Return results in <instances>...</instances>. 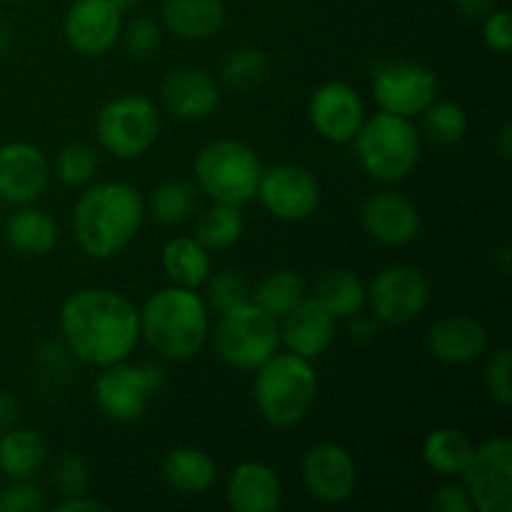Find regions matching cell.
<instances>
[{
    "mask_svg": "<svg viewBox=\"0 0 512 512\" xmlns=\"http://www.w3.org/2000/svg\"><path fill=\"white\" fill-rule=\"evenodd\" d=\"M313 298L333 315L335 320H348L363 313L365 308V283L358 273L348 268L325 270L315 283Z\"/></svg>",
    "mask_w": 512,
    "mask_h": 512,
    "instance_id": "29",
    "label": "cell"
},
{
    "mask_svg": "<svg viewBox=\"0 0 512 512\" xmlns=\"http://www.w3.org/2000/svg\"><path fill=\"white\" fill-rule=\"evenodd\" d=\"M50 483L60 498L88 493L90 488V465L78 453H60L50 465Z\"/></svg>",
    "mask_w": 512,
    "mask_h": 512,
    "instance_id": "38",
    "label": "cell"
},
{
    "mask_svg": "<svg viewBox=\"0 0 512 512\" xmlns=\"http://www.w3.org/2000/svg\"><path fill=\"white\" fill-rule=\"evenodd\" d=\"M473 450L475 443L465 430L443 425V428H435L425 435L420 455L433 473L443 475V478H460Z\"/></svg>",
    "mask_w": 512,
    "mask_h": 512,
    "instance_id": "28",
    "label": "cell"
},
{
    "mask_svg": "<svg viewBox=\"0 0 512 512\" xmlns=\"http://www.w3.org/2000/svg\"><path fill=\"white\" fill-rule=\"evenodd\" d=\"M138 315L140 338L158 358L185 363L208 345L210 308L198 290L165 285L145 300Z\"/></svg>",
    "mask_w": 512,
    "mask_h": 512,
    "instance_id": "3",
    "label": "cell"
},
{
    "mask_svg": "<svg viewBox=\"0 0 512 512\" xmlns=\"http://www.w3.org/2000/svg\"><path fill=\"white\" fill-rule=\"evenodd\" d=\"M163 120L158 105L138 93L110 98L95 115L98 145L118 160L143 158L158 143Z\"/></svg>",
    "mask_w": 512,
    "mask_h": 512,
    "instance_id": "7",
    "label": "cell"
},
{
    "mask_svg": "<svg viewBox=\"0 0 512 512\" xmlns=\"http://www.w3.org/2000/svg\"><path fill=\"white\" fill-rule=\"evenodd\" d=\"M510 373H512L510 348H505V345L503 348H495L493 353L488 355V363H485V370H483V380L490 398H493L498 405H503V408H510L512 405Z\"/></svg>",
    "mask_w": 512,
    "mask_h": 512,
    "instance_id": "39",
    "label": "cell"
},
{
    "mask_svg": "<svg viewBox=\"0 0 512 512\" xmlns=\"http://www.w3.org/2000/svg\"><path fill=\"white\" fill-rule=\"evenodd\" d=\"M213 345L228 368L253 373L280 350V323L255 303L218 315Z\"/></svg>",
    "mask_w": 512,
    "mask_h": 512,
    "instance_id": "8",
    "label": "cell"
},
{
    "mask_svg": "<svg viewBox=\"0 0 512 512\" xmlns=\"http://www.w3.org/2000/svg\"><path fill=\"white\" fill-rule=\"evenodd\" d=\"M123 13L113 0H73L63 18L65 43L83 58H103L118 45Z\"/></svg>",
    "mask_w": 512,
    "mask_h": 512,
    "instance_id": "16",
    "label": "cell"
},
{
    "mask_svg": "<svg viewBox=\"0 0 512 512\" xmlns=\"http://www.w3.org/2000/svg\"><path fill=\"white\" fill-rule=\"evenodd\" d=\"M495 150H498V155L503 160H510L512 155V125L505 120L503 125H500V130L495 133Z\"/></svg>",
    "mask_w": 512,
    "mask_h": 512,
    "instance_id": "46",
    "label": "cell"
},
{
    "mask_svg": "<svg viewBox=\"0 0 512 512\" xmlns=\"http://www.w3.org/2000/svg\"><path fill=\"white\" fill-rule=\"evenodd\" d=\"M480 35H483L485 48L493 50V53H510L512 48V15L508 8H493L483 18V28H480Z\"/></svg>",
    "mask_w": 512,
    "mask_h": 512,
    "instance_id": "41",
    "label": "cell"
},
{
    "mask_svg": "<svg viewBox=\"0 0 512 512\" xmlns=\"http://www.w3.org/2000/svg\"><path fill=\"white\" fill-rule=\"evenodd\" d=\"M48 505V493L33 478L10 480L8 488L0 490V512H43Z\"/></svg>",
    "mask_w": 512,
    "mask_h": 512,
    "instance_id": "40",
    "label": "cell"
},
{
    "mask_svg": "<svg viewBox=\"0 0 512 512\" xmlns=\"http://www.w3.org/2000/svg\"><path fill=\"white\" fill-rule=\"evenodd\" d=\"M465 490L478 512H512V443L493 435L475 445L468 465L460 473Z\"/></svg>",
    "mask_w": 512,
    "mask_h": 512,
    "instance_id": "12",
    "label": "cell"
},
{
    "mask_svg": "<svg viewBox=\"0 0 512 512\" xmlns=\"http://www.w3.org/2000/svg\"><path fill=\"white\" fill-rule=\"evenodd\" d=\"M145 215V198L135 185L90 183L73 208V238L88 258L110 260L133 243Z\"/></svg>",
    "mask_w": 512,
    "mask_h": 512,
    "instance_id": "2",
    "label": "cell"
},
{
    "mask_svg": "<svg viewBox=\"0 0 512 512\" xmlns=\"http://www.w3.org/2000/svg\"><path fill=\"white\" fill-rule=\"evenodd\" d=\"M15 415H18V400L5 393V390H0V428L13 423Z\"/></svg>",
    "mask_w": 512,
    "mask_h": 512,
    "instance_id": "47",
    "label": "cell"
},
{
    "mask_svg": "<svg viewBox=\"0 0 512 512\" xmlns=\"http://www.w3.org/2000/svg\"><path fill=\"white\" fill-rule=\"evenodd\" d=\"M63 345L75 360L93 368L130 358L140 343L138 305L110 288H80L58 310Z\"/></svg>",
    "mask_w": 512,
    "mask_h": 512,
    "instance_id": "1",
    "label": "cell"
},
{
    "mask_svg": "<svg viewBox=\"0 0 512 512\" xmlns=\"http://www.w3.org/2000/svg\"><path fill=\"white\" fill-rule=\"evenodd\" d=\"M55 512H108V503L93 498L88 493L70 495V498H60L58 503L53 505Z\"/></svg>",
    "mask_w": 512,
    "mask_h": 512,
    "instance_id": "43",
    "label": "cell"
},
{
    "mask_svg": "<svg viewBox=\"0 0 512 512\" xmlns=\"http://www.w3.org/2000/svg\"><path fill=\"white\" fill-rule=\"evenodd\" d=\"M378 320L373 318V315H353V318H348V333H350V340H355V343L365 345L370 343V340L378 335Z\"/></svg>",
    "mask_w": 512,
    "mask_h": 512,
    "instance_id": "44",
    "label": "cell"
},
{
    "mask_svg": "<svg viewBox=\"0 0 512 512\" xmlns=\"http://www.w3.org/2000/svg\"><path fill=\"white\" fill-rule=\"evenodd\" d=\"M353 145L363 173L383 185H395L413 175L423 155V135L413 120L383 110L363 120Z\"/></svg>",
    "mask_w": 512,
    "mask_h": 512,
    "instance_id": "5",
    "label": "cell"
},
{
    "mask_svg": "<svg viewBox=\"0 0 512 512\" xmlns=\"http://www.w3.org/2000/svg\"><path fill=\"white\" fill-rule=\"evenodd\" d=\"M165 385V370L158 363H120L100 368L93 383V398L100 413L113 423H135L145 415L150 400Z\"/></svg>",
    "mask_w": 512,
    "mask_h": 512,
    "instance_id": "9",
    "label": "cell"
},
{
    "mask_svg": "<svg viewBox=\"0 0 512 512\" xmlns=\"http://www.w3.org/2000/svg\"><path fill=\"white\" fill-rule=\"evenodd\" d=\"M268 55L253 45H243L225 55L223 65H220V78L228 88L235 90H250L258 88L268 75Z\"/></svg>",
    "mask_w": 512,
    "mask_h": 512,
    "instance_id": "34",
    "label": "cell"
},
{
    "mask_svg": "<svg viewBox=\"0 0 512 512\" xmlns=\"http://www.w3.org/2000/svg\"><path fill=\"white\" fill-rule=\"evenodd\" d=\"M253 373L255 408L270 428L288 430L308 418L318 398V373L313 360L278 350Z\"/></svg>",
    "mask_w": 512,
    "mask_h": 512,
    "instance_id": "4",
    "label": "cell"
},
{
    "mask_svg": "<svg viewBox=\"0 0 512 512\" xmlns=\"http://www.w3.org/2000/svg\"><path fill=\"white\" fill-rule=\"evenodd\" d=\"M433 510L438 512H473V500L463 483H443L430 500Z\"/></svg>",
    "mask_w": 512,
    "mask_h": 512,
    "instance_id": "42",
    "label": "cell"
},
{
    "mask_svg": "<svg viewBox=\"0 0 512 512\" xmlns=\"http://www.w3.org/2000/svg\"><path fill=\"white\" fill-rule=\"evenodd\" d=\"M50 160L35 143L10 140L0 145V200L8 205L35 203L48 190Z\"/></svg>",
    "mask_w": 512,
    "mask_h": 512,
    "instance_id": "17",
    "label": "cell"
},
{
    "mask_svg": "<svg viewBox=\"0 0 512 512\" xmlns=\"http://www.w3.org/2000/svg\"><path fill=\"white\" fill-rule=\"evenodd\" d=\"M3 3H15V5H23V3H30V0H3Z\"/></svg>",
    "mask_w": 512,
    "mask_h": 512,
    "instance_id": "51",
    "label": "cell"
},
{
    "mask_svg": "<svg viewBox=\"0 0 512 512\" xmlns=\"http://www.w3.org/2000/svg\"><path fill=\"white\" fill-rule=\"evenodd\" d=\"M120 40H123V48L130 58L150 60L158 55L160 45H163V23L150 18V15H140V18L130 20L128 25L123 23Z\"/></svg>",
    "mask_w": 512,
    "mask_h": 512,
    "instance_id": "37",
    "label": "cell"
},
{
    "mask_svg": "<svg viewBox=\"0 0 512 512\" xmlns=\"http://www.w3.org/2000/svg\"><path fill=\"white\" fill-rule=\"evenodd\" d=\"M100 168L98 150L90 143L75 140L60 148L58 158H55V175L68 188H85L95 180Z\"/></svg>",
    "mask_w": 512,
    "mask_h": 512,
    "instance_id": "35",
    "label": "cell"
},
{
    "mask_svg": "<svg viewBox=\"0 0 512 512\" xmlns=\"http://www.w3.org/2000/svg\"><path fill=\"white\" fill-rule=\"evenodd\" d=\"M255 198L273 218L283 223H303L320 208V183L308 168L295 163H278L260 173Z\"/></svg>",
    "mask_w": 512,
    "mask_h": 512,
    "instance_id": "13",
    "label": "cell"
},
{
    "mask_svg": "<svg viewBox=\"0 0 512 512\" xmlns=\"http://www.w3.org/2000/svg\"><path fill=\"white\" fill-rule=\"evenodd\" d=\"M430 303V280L420 268L393 263L380 268L365 285V308L383 325H408Z\"/></svg>",
    "mask_w": 512,
    "mask_h": 512,
    "instance_id": "10",
    "label": "cell"
},
{
    "mask_svg": "<svg viewBox=\"0 0 512 512\" xmlns=\"http://www.w3.org/2000/svg\"><path fill=\"white\" fill-rule=\"evenodd\" d=\"M10 40H13V35H10V30H8V28H0V55L8 53Z\"/></svg>",
    "mask_w": 512,
    "mask_h": 512,
    "instance_id": "50",
    "label": "cell"
},
{
    "mask_svg": "<svg viewBox=\"0 0 512 512\" xmlns=\"http://www.w3.org/2000/svg\"><path fill=\"white\" fill-rule=\"evenodd\" d=\"M208 293H205V303L210 310H215L218 315L230 313L235 308H243L250 303V283L245 280L243 273L238 270H218V273H210V278L203 285Z\"/></svg>",
    "mask_w": 512,
    "mask_h": 512,
    "instance_id": "36",
    "label": "cell"
},
{
    "mask_svg": "<svg viewBox=\"0 0 512 512\" xmlns=\"http://www.w3.org/2000/svg\"><path fill=\"white\" fill-rule=\"evenodd\" d=\"M370 90L378 110L413 120L438 98V75L415 60H385L370 75Z\"/></svg>",
    "mask_w": 512,
    "mask_h": 512,
    "instance_id": "11",
    "label": "cell"
},
{
    "mask_svg": "<svg viewBox=\"0 0 512 512\" xmlns=\"http://www.w3.org/2000/svg\"><path fill=\"white\" fill-rule=\"evenodd\" d=\"M488 328L473 315H448L430 325L428 353L445 365H470L488 350Z\"/></svg>",
    "mask_w": 512,
    "mask_h": 512,
    "instance_id": "22",
    "label": "cell"
},
{
    "mask_svg": "<svg viewBox=\"0 0 512 512\" xmlns=\"http://www.w3.org/2000/svg\"><path fill=\"white\" fill-rule=\"evenodd\" d=\"M163 108L178 120H205L218 110V80L198 65H178L160 83Z\"/></svg>",
    "mask_w": 512,
    "mask_h": 512,
    "instance_id": "19",
    "label": "cell"
},
{
    "mask_svg": "<svg viewBox=\"0 0 512 512\" xmlns=\"http://www.w3.org/2000/svg\"><path fill=\"white\" fill-rule=\"evenodd\" d=\"M165 278L180 288H203L205 280L213 273V258L210 250L200 243L195 235H178L163 245L160 253Z\"/></svg>",
    "mask_w": 512,
    "mask_h": 512,
    "instance_id": "26",
    "label": "cell"
},
{
    "mask_svg": "<svg viewBox=\"0 0 512 512\" xmlns=\"http://www.w3.org/2000/svg\"><path fill=\"white\" fill-rule=\"evenodd\" d=\"M113 5L115 8L120 10V13H130V10H135L140 5V0H113Z\"/></svg>",
    "mask_w": 512,
    "mask_h": 512,
    "instance_id": "49",
    "label": "cell"
},
{
    "mask_svg": "<svg viewBox=\"0 0 512 512\" xmlns=\"http://www.w3.org/2000/svg\"><path fill=\"white\" fill-rule=\"evenodd\" d=\"M48 463V443L33 428H10L0 435V473L8 480L35 478Z\"/></svg>",
    "mask_w": 512,
    "mask_h": 512,
    "instance_id": "27",
    "label": "cell"
},
{
    "mask_svg": "<svg viewBox=\"0 0 512 512\" xmlns=\"http://www.w3.org/2000/svg\"><path fill=\"white\" fill-rule=\"evenodd\" d=\"M3 233L10 248L28 258H43L53 253L60 238V228L53 215L33 203L15 205L13 213L3 218Z\"/></svg>",
    "mask_w": 512,
    "mask_h": 512,
    "instance_id": "24",
    "label": "cell"
},
{
    "mask_svg": "<svg viewBox=\"0 0 512 512\" xmlns=\"http://www.w3.org/2000/svg\"><path fill=\"white\" fill-rule=\"evenodd\" d=\"M308 298V285L305 278L293 268H278L258 280V285L250 293V303L258 305L275 320L285 318L293 308H298Z\"/></svg>",
    "mask_w": 512,
    "mask_h": 512,
    "instance_id": "30",
    "label": "cell"
},
{
    "mask_svg": "<svg viewBox=\"0 0 512 512\" xmlns=\"http://www.w3.org/2000/svg\"><path fill=\"white\" fill-rule=\"evenodd\" d=\"M3 218H5V215H3V200H0V228H3Z\"/></svg>",
    "mask_w": 512,
    "mask_h": 512,
    "instance_id": "52",
    "label": "cell"
},
{
    "mask_svg": "<svg viewBox=\"0 0 512 512\" xmlns=\"http://www.w3.org/2000/svg\"><path fill=\"white\" fill-rule=\"evenodd\" d=\"M308 118L320 138L335 145H345L353 143L368 113H365L363 98L353 85L345 80H328L310 95Z\"/></svg>",
    "mask_w": 512,
    "mask_h": 512,
    "instance_id": "15",
    "label": "cell"
},
{
    "mask_svg": "<svg viewBox=\"0 0 512 512\" xmlns=\"http://www.w3.org/2000/svg\"><path fill=\"white\" fill-rule=\"evenodd\" d=\"M300 478L313 500L323 505H343L358 488V465L345 445L320 440L303 453Z\"/></svg>",
    "mask_w": 512,
    "mask_h": 512,
    "instance_id": "14",
    "label": "cell"
},
{
    "mask_svg": "<svg viewBox=\"0 0 512 512\" xmlns=\"http://www.w3.org/2000/svg\"><path fill=\"white\" fill-rule=\"evenodd\" d=\"M225 500L235 512H278L283 505V480L263 460H240L228 475Z\"/></svg>",
    "mask_w": 512,
    "mask_h": 512,
    "instance_id": "20",
    "label": "cell"
},
{
    "mask_svg": "<svg viewBox=\"0 0 512 512\" xmlns=\"http://www.w3.org/2000/svg\"><path fill=\"white\" fill-rule=\"evenodd\" d=\"M493 265L500 270V273H508L510 270V248L508 245H500L493 253Z\"/></svg>",
    "mask_w": 512,
    "mask_h": 512,
    "instance_id": "48",
    "label": "cell"
},
{
    "mask_svg": "<svg viewBox=\"0 0 512 512\" xmlns=\"http://www.w3.org/2000/svg\"><path fill=\"white\" fill-rule=\"evenodd\" d=\"M228 8L223 0H163L160 23L180 40H208L223 30Z\"/></svg>",
    "mask_w": 512,
    "mask_h": 512,
    "instance_id": "23",
    "label": "cell"
},
{
    "mask_svg": "<svg viewBox=\"0 0 512 512\" xmlns=\"http://www.w3.org/2000/svg\"><path fill=\"white\" fill-rule=\"evenodd\" d=\"M245 233V215L243 205H230V203H213L205 208L203 213L195 220V238L210 250H228L240 243Z\"/></svg>",
    "mask_w": 512,
    "mask_h": 512,
    "instance_id": "31",
    "label": "cell"
},
{
    "mask_svg": "<svg viewBox=\"0 0 512 512\" xmlns=\"http://www.w3.org/2000/svg\"><path fill=\"white\" fill-rule=\"evenodd\" d=\"M360 225L383 248H403L420 235L423 218L418 205L403 193L380 190L373 193L360 208Z\"/></svg>",
    "mask_w": 512,
    "mask_h": 512,
    "instance_id": "18",
    "label": "cell"
},
{
    "mask_svg": "<svg viewBox=\"0 0 512 512\" xmlns=\"http://www.w3.org/2000/svg\"><path fill=\"white\" fill-rule=\"evenodd\" d=\"M280 323V345L288 353L300 355L305 360H315L328 353L335 340V323L338 320L323 308L315 298H305L298 308L290 310Z\"/></svg>",
    "mask_w": 512,
    "mask_h": 512,
    "instance_id": "21",
    "label": "cell"
},
{
    "mask_svg": "<svg viewBox=\"0 0 512 512\" xmlns=\"http://www.w3.org/2000/svg\"><path fill=\"white\" fill-rule=\"evenodd\" d=\"M450 3L468 20H483L495 8V0H450Z\"/></svg>",
    "mask_w": 512,
    "mask_h": 512,
    "instance_id": "45",
    "label": "cell"
},
{
    "mask_svg": "<svg viewBox=\"0 0 512 512\" xmlns=\"http://www.w3.org/2000/svg\"><path fill=\"white\" fill-rule=\"evenodd\" d=\"M198 208V188L188 180H165L150 193L145 213L153 215L160 225H180L193 218Z\"/></svg>",
    "mask_w": 512,
    "mask_h": 512,
    "instance_id": "32",
    "label": "cell"
},
{
    "mask_svg": "<svg viewBox=\"0 0 512 512\" xmlns=\"http://www.w3.org/2000/svg\"><path fill=\"white\" fill-rule=\"evenodd\" d=\"M263 173L258 153L243 140L218 138L195 153L193 178L198 193L213 203L245 205L255 198Z\"/></svg>",
    "mask_w": 512,
    "mask_h": 512,
    "instance_id": "6",
    "label": "cell"
},
{
    "mask_svg": "<svg viewBox=\"0 0 512 512\" xmlns=\"http://www.w3.org/2000/svg\"><path fill=\"white\" fill-rule=\"evenodd\" d=\"M160 478L180 495H203L218 480V465L213 455L195 445L170 448L160 460Z\"/></svg>",
    "mask_w": 512,
    "mask_h": 512,
    "instance_id": "25",
    "label": "cell"
},
{
    "mask_svg": "<svg viewBox=\"0 0 512 512\" xmlns=\"http://www.w3.org/2000/svg\"><path fill=\"white\" fill-rule=\"evenodd\" d=\"M423 118V130L430 143L435 145H458L468 135L470 118L468 110L455 100L435 98L428 108L420 113Z\"/></svg>",
    "mask_w": 512,
    "mask_h": 512,
    "instance_id": "33",
    "label": "cell"
}]
</instances>
